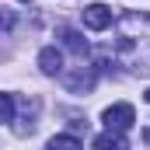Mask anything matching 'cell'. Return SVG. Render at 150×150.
I'll return each instance as SVG.
<instances>
[{
  "label": "cell",
  "instance_id": "1",
  "mask_svg": "<svg viewBox=\"0 0 150 150\" xmlns=\"http://www.w3.org/2000/svg\"><path fill=\"white\" fill-rule=\"evenodd\" d=\"M101 122H105L108 129L129 133V129H133V122H136V112H133V105H129V101H115V105H108V108L101 112Z\"/></svg>",
  "mask_w": 150,
  "mask_h": 150
},
{
  "label": "cell",
  "instance_id": "2",
  "mask_svg": "<svg viewBox=\"0 0 150 150\" xmlns=\"http://www.w3.org/2000/svg\"><path fill=\"white\" fill-rule=\"evenodd\" d=\"M80 18H84V28H91V32H105V28L112 25V7H108V4H87Z\"/></svg>",
  "mask_w": 150,
  "mask_h": 150
},
{
  "label": "cell",
  "instance_id": "3",
  "mask_svg": "<svg viewBox=\"0 0 150 150\" xmlns=\"http://www.w3.org/2000/svg\"><path fill=\"white\" fill-rule=\"evenodd\" d=\"M38 67H42V74H49V77L63 74V52H59L56 45H45V49L38 52Z\"/></svg>",
  "mask_w": 150,
  "mask_h": 150
},
{
  "label": "cell",
  "instance_id": "4",
  "mask_svg": "<svg viewBox=\"0 0 150 150\" xmlns=\"http://www.w3.org/2000/svg\"><path fill=\"white\" fill-rule=\"evenodd\" d=\"M63 80H67L70 91H91V87H94V70H91V67H80L74 77H63Z\"/></svg>",
  "mask_w": 150,
  "mask_h": 150
},
{
  "label": "cell",
  "instance_id": "5",
  "mask_svg": "<svg viewBox=\"0 0 150 150\" xmlns=\"http://www.w3.org/2000/svg\"><path fill=\"white\" fill-rule=\"evenodd\" d=\"M56 35L63 38V45H67L70 52H77V56H84V52H87V42H84V35H80V32H74V28H59Z\"/></svg>",
  "mask_w": 150,
  "mask_h": 150
},
{
  "label": "cell",
  "instance_id": "6",
  "mask_svg": "<svg viewBox=\"0 0 150 150\" xmlns=\"http://www.w3.org/2000/svg\"><path fill=\"white\" fill-rule=\"evenodd\" d=\"M94 147H112V150H126V136L119 133V129H108V133H101V136H94Z\"/></svg>",
  "mask_w": 150,
  "mask_h": 150
},
{
  "label": "cell",
  "instance_id": "7",
  "mask_svg": "<svg viewBox=\"0 0 150 150\" xmlns=\"http://www.w3.org/2000/svg\"><path fill=\"white\" fill-rule=\"evenodd\" d=\"M0 119L14 122V94H0Z\"/></svg>",
  "mask_w": 150,
  "mask_h": 150
},
{
  "label": "cell",
  "instance_id": "8",
  "mask_svg": "<svg viewBox=\"0 0 150 150\" xmlns=\"http://www.w3.org/2000/svg\"><path fill=\"white\" fill-rule=\"evenodd\" d=\"M56 147H80V136H67V133H59V136L49 140V150H56Z\"/></svg>",
  "mask_w": 150,
  "mask_h": 150
},
{
  "label": "cell",
  "instance_id": "9",
  "mask_svg": "<svg viewBox=\"0 0 150 150\" xmlns=\"http://www.w3.org/2000/svg\"><path fill=\"white\" fill-rule=\"evenodd\" d=\"M143 143H147V147H150V126H147V129H143Z\"/></svg>",
  "mask_w": 150,
  "mask_h": 150
},
{
  "label": "cell",
  "instance_id": "10",
  "mask_svg": "<svg viewBox=\"0 0 150 150\" xmlns=\"http://www.w3.org/2000/svg\"><path fill=\"white\" fill-rule=\"evenodd\" d=\"M143 98H147V101H150V87H147V94H143Z\"/></svg>",
  "mask_w": 150,
  "mask_h": 150
},
{
  "label": "cell",
  "instance_id": "11",
  "mask_svg": "<svg viewBox=\"0 0 150 150\" xmlns=\"http://www.w3.org/2000/svg\"><path fill=\"white\" fill-rule=\"evenodd\" d=\"M25 4H28V0H25Z\"/></svg>",
  "mask_w": 150,
  "mask_h": 150
}]
</instances>
